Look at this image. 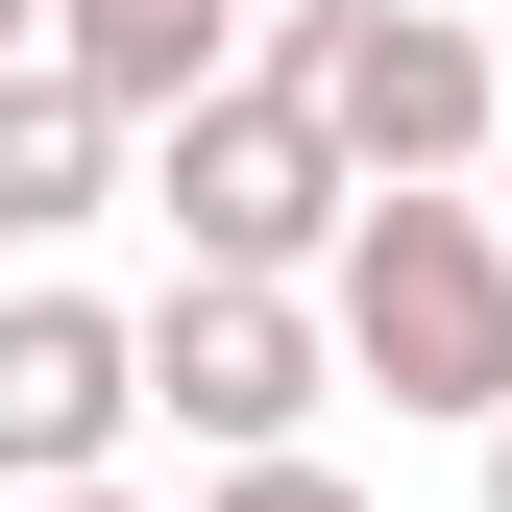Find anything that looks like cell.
I'll return each mask as SVG.
<instances>
[{
  "instance_id": "ba28073f",
  "label": "cell",
  "mask_w": 512,
  "mask_h": 512,
  "mask_svg": "<svg viewBox=\"0 0 512 512\" xmlns=\"http://www.w3.org/2000/svg\"><path fill=\"white\" fill-rule=\"evenodd\" d=\"M196 512H366V488H342V464H317V439H293V464H220Z\"/></svg>"
},
{
  "instance_id": "9c48e42d",
  "label": "cell",
  "mask_w": 512,
  "mask_h": 512,
  "mask_svg": "<svg viewBox=\"0 0 512 512\" xmlns=\"http://www.w3.org/2000/svg\"><path fill=\"white\" fill-rule=\"evenodd\" d=\"M0 74H49V0H0Z\"/></svg>"
},
{
  "instance_id": "30bf717a",
  "label": "cell",
  "mask_w": 512,
  "mask_h": 512,
  "mask_svg": "<svg viewBox=\"0 0 512 512\" xmlns=\"http://www.w3.org/2000/svg\"><path fill=\"white\" fill-rule=\"evenodd\" d=\"M49 512H147V488H49Z\"/></svg>"
},
{
  "instance_id": "6da1fadb",
  "label": "cell",
  "mask_w": 512,
  "mask_h": 512,
  "mask_svg": "<svg viewBox=\"0 0 512 512\" xmlns=\"http://www.w3.org/2000/svg\"><path fill=\"white\" fill-rule=\"evenodd\" d=\"M317 317H342V391H391V415H512V220L488 196H366L342 220V269H317Z\"/></svg>"
},
{
  "instance_id": "52a82bcc",
  "label": "cell",
  "mask_w": 512,
  "mask_h": 512,
  "mask_svg": "<svg viewBox=\"0 0 512 512\" xmlns=\"http://www.w3.org/2000/svg\"><path fill=\"white\" fill-rule=\"evenodd\" d=\"M49 74L122 98V122H196V98L244 74V0H49Z\"/></svg>"
},
{
  "instance_id": "3957f363",
  "label": "cell",
  "mask_w": 512,
  "mask_h": 512,
  "mask_svg": "<svg viewBox=\"0 0 512 512\" xmlns=\"http://www.w3.org/2000/svg\"><path fill=\"white\" fill-rule=\"evenodd\" d=\"M147 220H171V269L317 293V269H342V220H366V171L317 147V98H293V74H220L196 122H147Z\"/></svg>"
},
{
  "instance_id": "8992f818",
  "label": "cell",
  "mask_w": 512,
  "mask_h": 512,
  "mask_svg": "<svg viewBox=\"0 0 512 512\" xmlns=\"http://www.w3.org/2000/svg\"><path fill=\"white\" fill-rule=\"evenodd\" d=\"M122 196H147V122L74 98V74H0V244H74V220H122Z\"/></svg>"
},
{
  "instance_id": "7c38bea8",
  "label": "cell",
  "mask_w": 512,
  "mask_h": 512,
  "mask_svg": "<svg viewBox=\"0 0 512 512\" xmlns=\"http://www.w3.org/2000/svg\"><path fill=\"white\" fill-rule=\"evenodd\" d=\"M488 74H512V0H488Z\"/></svg>"
},
{
  "instance_id": "7a4b0ae2",
  "label": "cell",
  "mask_w": 512,
  "mask_h": 512,
  "mask_svg": "<svg viewBox=\"0 0 512 512\" xmlns=\"http://www.w3.org/2000/svg\"><path fill=\"white\" fill-rule=\"evenodd\" d=\"M269 74L317 98V147L366 171V196H488L512 147V74H488V0H293Z\"/></svg>"
},
{
  "instance_id": "5b68a950",
  "label": "cell",
  "mask_w": 512,
  "mask_h": 512,
  "mask_svg": "<svg viewBox=\"0 0 512 512\" xmlns=\"http://www.w3.org/2000/svg\"><path fill=\"white\" fill-rule=\"evenodd\" d=\"M122 439H147V317L98 293H0V488H122Z\"/></svg>"
},
{
  "instance_id": "8fae6325",
  "label": "cell",
  "mask_w": 512,
  "mask_h": 512,
  "mask_svg": "<svg viewBox=\"0 0 512 512\" xmlns=\"http://www.w3.org/2000/svg\"><path fill=\"white\" fill-rule=\"evenodd\" d=\"M488 512H512V415H488Z\"/></svg>"
},
{
  "instance_id": "277c9868",
  "label": "cell",
  "mask_w": 512,
  "mask_h": 512,
  "mask_svg": "<svg viewBox=\"0 0 512 512\" xmlns=\"http://www.w3.org/2000/svg\"><path fill=\"white\" fill-rule=\"evenodd\" d=\"M317 391H342V317L317 293H244V269H171L147 293V415L196 439V464H293Z\"/></svg>"
}]
</instances>
